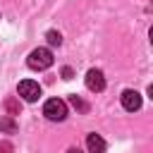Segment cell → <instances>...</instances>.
<instances>
[{"label":"cell","instance_id":"7a4b0ae2","mask_svg":"<svg viewBox=\"0 0 153 153\" xmlns=\"http://www.w3.org/2000/svg\"><path fill=\"white\" fill-rule=\"evenodd\" d=\"M43 115H45L50 122H62V120L67 117V103L60 100V98H50V100H45V105H43Z\"/></svg>","mask_w":153,"mask_h":153},{"label":"cell","instance_id":"6da1fadb","mask_svg":"<svg viewBox=\"0 0 153 153\" xmlns=\"http://www.w3.org/2000/svg\"><path fill=\"white\" fill-rule=\"evenodd\" d=\"M26 65H29L31 69H36V72H43V69H48V67L53 65V53H50L48 48H36V50L29 53Z\"/></svg>","mask_w":153,"mask_h":153},{"label":"cell","instance_id":"277c9868","mask_svg":"<svg viewBox=\"0 0 153 153\" xmlns=\"http://www.w3.org/2000/svg\"><path fill=\"white\" fill-rule=\"evenodd\" d=\"M86 88L93 93H100L105 88V74L100 69H88L86 72Z\"/></svg>","mask_w":153,"mask_h":153},{"label":"cell","instance_id":"52a82bcc","mask_svg":"<svg viewBox=\"0 0 153 153\" xmlns=\"http://www.w3.org/2000/svg\"><path fill=\"white\" fill-rule=\"evenodd\" d=\"M19 127H17V122H14V117H0V131H5V134H14Z\"/></svg>","mask_w":153,"mask_h":153},{"label":"cell","instance_id":"30bf717a","mask_svg":"<svg viewBox=\"0 0 153 153\" xmlns=\"http://www.w3.org/2000/svg\"><path fill=\"white\" fill-rule=\"evenodd\" d=\"M69 103H72V105H74L79 112H86V110H88V105H86V103H84L79 96H72V98H69Z\"/></svg>","mask_w":153,"mask_h":153},{"label":"cell","instance_id":"5b68a950","mask_svg":"<svg viewBox=\"0 0 153 153\" xmlns=\"http://www.w3.org/2000/svg\"><path fill=\"white\" fill-rule=\"evenodd\" d=\"M122 108H124V110H129V112L139 110V108H141V93H139V91H134V88L122 91Z\"/></svg>","mask_w":153,"mask_h":153},{"label":"cell","instance_id":"3957f363","mask_svg":"<svg viewBox=\"0 0 153 153\" xmlns=\"http://www.w3.org/2000/svg\"><path fill=\"white\" fill-rule=\"evenodd\" d=\"M17 91H19V96H22L26 103H36V100L41 98V86H38V81H31V79L19 81Z\"/></svg>","mask_w":153,"mask_h":153},{"label":"cell","instance_id":"9c48e42d","mask_svg":"<svg viewBox=\"0 0 153 153\" xmlns=\"http://www.w3.org/2000/svg\"><path fill=\"white\" fill-rule=\"evenodd\" d=\"M45 38H48L50 45H60V43H62V33H60V31H48Z\"/></svg>","mask_w":153,"mask_h":153},{"label":"cell","instance_id":"ba28073f","mask_svg":"<svg viewBox=\"0 0 153 153\" xmlns=\"http://www.w3.org/2000/svg\"><path fill=\"white\" fill-rule=\"evenodd\" d=\"M5 108H7V112H10V117H14V115H19V100H14V98H7V100H5Z\"/></svg>","mask_w":153,"mask_h":153},{"label":"cell","instance_id":"7c38bea8","mask_svg":"<svg viewBox=\"0 0 153 153\" xmlns=\"http://www.w3.org/2000/svg\"><path fill=\"white\" fill-rule=\"evenodd\" d=\"M62 79H72V69H69V67L62 69Z\"/></svg>","mask_w":153,"mask_h":153},{"label":"cell","instance_id":"8992f818","mask_svg":"<svg viewBox=\"0 0 153 153\" xmlns=\"http://www.w3.org/2000/svg\"><path fill=\"white\" fill-rule=\"evenodd\" d=\"M86 148L88 153H105V141L100 134H86Z\"/></svg>","mask_w":153,"mask_h":153},{"label":"cell","instance_id":"4fadbf2b","mask_svg":"<svg viewBox=\"0 0 153 153\" xmlns=\"http://www.w3.org/2000/svg\"><path fill=\"white\" fill-rule=\"evenodd\" d=\"M67 153H84V151H81V148H76V146H72V148H69Z\"/></svg>","mask_w":153,"mask_h":153},{"label":"cell","instance_id":"8fae6325","mask_svg":"<svg viewBox=\"0 0 153 153\" xmlns=\"http://www.w3.org/2000/svg\"><path fill=\"white\" fill-rule=\"evenodd\" d=\"M0 153H12V143L10 141H0Z\"/></svg>","mask_w":153,"mask_h":153}]
</instances>
